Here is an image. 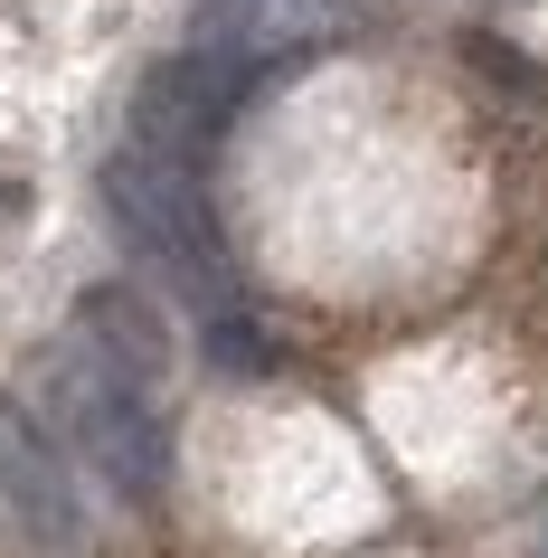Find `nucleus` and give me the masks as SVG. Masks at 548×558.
Returning a JSON list of instances; mask_svg holds the SVG:
<instances>
[{"mask_svg":"<svg viewBox=\"0 0 548 558\" xmlns=\"http://www.w3.org/2000/svg\"><path fill=\"white\" fill-rule=\"evenodd\" d=\"M208 360H218V369H275V341H265V323L218 313V323H208Z\"/></svg>","mask_w":548,"mask_h":558,"instance_id":"nucleus-8","label":"nucleus"},{"mask_svg":"<svg viewBox=\"0 0 548 558\" xmlns=\"http://www.w3.org/2000/svg\"><path fill=\"white\" fill-rule=\"evenodd\" d=\"M236 95H246V76H236L228 58H208V48H190L180 38L171 58L143 76V95H133V143L151 151H180V161H199L218 133H228Z\"/></svg>","mask_w":548,"mask_h":558,"instance_id":"nucleus-3","label":"nucleus"},{"mask_svg":"<svg viewBox=\"0 0 548 558\" xmlns=\"http://www.w3.org/2000/svg\"><path fill=\"white\" fill-rule=\"evenodd\" d=\"M463 66H473V76H483V86L501 95L511 114H539V105H548V76H539L529 58H520V48H501V38H483V29L463 38Z\"/></svg>","mask_w":548,"mask_h":558,"instance_id":"nucleus-7","label":"nucleus"},{"mask_svg":"<svg viewBox=\"0 0 548 558\" xmlns=\"http://www.w3.org/2000/svg\"><path fill=\"white\" fill-rule=\"evenodd\" d=\"M76 341H86L95 360H114L123 379L161 388V369H171V331H161V313H151L133 284H95V294H76Z\"/></svg>","mask_w":548,"mask_h":558,"instance_id":"nucleus-6","label":"nucleus"},{"mask_svg":"<svg viewBox=\"0 0 548 558\" xmlns=\"http://www.w3.org/2000/svg\"><path fill=\"white\" fill-rule=\"evenodd\" d=\"M313 10H321V29H331V38H360L378 20V0H313Z\"/></svg>","mask_w":548,"mask_h":558,"instance_id":"nucleus-9","label":"nucleus"},{"mask_svg":"<svg viewBox=\"0 0 548 558\" xmlns=\"http://www.w3.org/2000/svg\"><path fill=\"white\" fill-rule=\"evenodd\" d=\"M105 208L114 228L133 236V256H151L180 294H199L208 313H228V236H218V208L199 190V161L151 143H123L105 161Z\"/></svg>","mask_w":548,"mask_h":558,"instance_id":"nucleus-2","label":"nucleus"},{"mask_svg":"<svg viewBox=\"0 0 548 558\" xmlns=\"http://www.w3.org/2000/svg\"><path fill=\"white\" fill-rule=\"evenodd\" d=\"M20 208H29V190H20V180H0V228H10Z\"/></svg>","mask_w":548,"mask_h":558,"instance_id":"nucleus-10","label":"nucleus"},{"mask_svg":"<svg viewBox=\"0 0 548 558\" xmlns=\"http://www.w3.org/2000/svg\"><path fill=\"white\" fill-rule=\"evenodd\" d=\"M0 511L29 530L38 549H76V530H86L76 493H66V464L48 454V436L20 408H0Z\"/></svg>","mask_w":548,"mask_h":558,"instance_id":"nucleus-5","label":"nucleus"},{"mask_svg":"<svg viewBox=\"0 0 548 558\" xmlns=\"http://www.w3.org/2000/svg\"><path fill=\"white\" fill-rule=\"evenodd\" d=\"M190 48L228 58L236 76L256 86V76H275V66L331 48V29H321L313 0H199V10H190Z\"/></svg>","mask_w":548,"mask_h":558,"instance_id":"nucleus-4","label":"nucleus"},{"mask_svg":"<svg viewBox=\"0 0 548 558\" xmlns=\"http://www.w3.org/2000/svg\"><path fill=\"white\" fill-rule=\"evenodd\" d=\"M38 398H48V416H58V445L114 501H133V511L161 501V483H171V426H161V408H151L143 379H123L114 360H95L86 341L66 331L58 351H48Z\"/></svg>","mask_w":548,"mask_h":558,"instance_id":"nucleus-1","label":"nucleus"}]
</instances>
